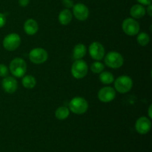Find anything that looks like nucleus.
Masks as SVG:
<instances>
[{
	"label": "nucleus",
	"instance_id": "nucleus-5",
	"mask_svg": "<svg viewBox=\"0 0 152 152\" xmlns=\"http://www.w3.org/2000/svg\"><path fill=\"white\" fill-rule=\"evenodd\" d=\"M124 59L120 53L111 51L105 57V63L108 67L111 68H119L123 66Z\"/></svg>",
	"mask_w": 152,
	"mask_h": 152
},
{
	"label": "nucleus",
	"instance_id": "nucleus-22",
	"mask_svg": "<svg viewBox=\"0 0 152 152\" xmlns=\"http://www.w3.org/2000/svg\"><path fill=\"white\" fill-rule=\"evenodd\" d=\"M104 68H105V66L102 62H95L91 66V70L92 72L95 73V74H99V73L102 72Z\"/></svg>",
	"mask_w": 152,
	"mask_h": 152
},
{
	"label": "nucleus",
	"instance_id": "nucleus-17",
	"mask_svg": "<svg viewBox=\"0 0 152 152\" xmlns=\"http://www.w3.org/2000/svg\"><path fill=\"white\" fill-rule=\"evenodd\" d=\"M86 54V47L85 45L80 44L77 45L74 47L73 50V57L75 59H82Z\"/></svg>",
	"mask_w": 152,
	"mask_h": 152
},
{
	"label": "nucleus",
	"instance_id": "nucleus-11",
	"mask_svg": "<svg viewBox=\"0 0 152 152\" xmlns=\"http://www.w3.org/2000/svg\"><path fill=\"white\" fill-rule=\"evenodd\" d=\"M151 120L145 117H141L137 120L135 124V129L137 132L140 134H145L151 130Z\"/></svg>",
	"mask_w": 152,
	"mask_h": 152
},
{
	"label": "nucleus",
	"instance_id": "nucleus-26",
	"mask_svg": "<svg viewBox=\"0 0 152 152\" xmlns=\"http://www.w3.org/2000/svg\"><path fill=\"white\" fill-rule=\"evenodd\" d=\"M30 2V0H19V4L21 7H26Z\"/></svg>",
	"mask_w": 152,
	"mask_h": 152
},
{
	"label": "nucleus",
	"instance_id": "nucleus-20",
	"mask_svg": "<svg viewBox=\"0 0 152 152\" xmlns=\"http://www.w3.org/2000/svg\"><path fill=\"white\" fill-rule=\"evenodd\" d=\"M99 80L103 84H111L114 82V78L113 74L111 72L108 71H104V72H101L100 75H99Z\"/></svg>",
	"mask_w": 152,
	"mask_h": 152
},
{
	"label": "nucleus",
	"instance_id": "nucleus-8",
	"mask_svg": "<svg viewBox=\"0 0 152 152\" xmlns=\"http://www.w3.org/2000/svg\"><path fill=\"white\" fill-rule=\"evenodd\" d=\"M48 55L45 49L41 48H34L30 51L29 59L34 64H42L48 59Z\"/></svg>",
	"mask_w": 152,
	"mask_h": 152
},
{
	"label": "nucleus",
	"instance_id": "nucleus-21",
	"mask_svg": "<svg viewBox=\"0 0 152 152\" xmlns=\"http://www.w3.org/2000/svg\"><path fill=\"white\" fill-rule=\"evenodd\" d=\"M137 40L138 44L140 45L141 46H146L150 42V37L146 33L142 32L138 34Z\"/></svg>",
	"mask_w": 152,
	"mask_h": 152
},
{
	"label": "nucleus",
	"instance_id": "nucleus-12",
	"mask_svg": "<svg viewBox=\"0 0 152 152\" xmlns=\"http://www.w3.org/2000/svg\"><path fill=\"white\" fill-rule=\"evenodd\" d=\"M116 96V91L111 87H104L98 92V98L102 102H109L114 99Z\"/></svg>",
	"mask_w": 152,
	"mask_h": 152
},
{
	"label": "nucleus",
	"instance_id": "nucleus-15",
	"mask_svg": "<svg viewBox=\"0 0 152 152\" xmlns=\"http://www.w3.org/2000/svg\"><path fill=\"white\" fill-rule=\"evenodd\" d=\"M130 14L134 19H140L145 14V9L142 4H134L130 10Z\"/></svg>",
	"mask_w": 152,
	"mask_h": 152
},
{
	"label": "nucleus",
	"instance_id": "nucleus-1",
	"mask_svg": "<svg viewBox=\"0 0 152 152\" xmlns=\"http://www.w3.org/2000/svg\"><path fill=\"white\" fill-rule=\"evenodd\" d=\"M27 71V64L23 59L15 58L10 64V71L13 76L20 78L23 77Z\"/></svg>",
	"mask_w": 152,
	"mask_h": 152
},
{
	"label": "nucleus",
	"instance_id": "nucleus-27",
	"mask_svg": "<svg viewBox=\"0 0 152 152\" xmlns=\"http://www.w3.org/2000/svg\"><path fill=\"white\" fill-rule=\"evenodd\" d=\"M137 1L140 4H143V5H148L151 4V0H137Z\"/></svg>",
	"mask_w": 152,
	"mask_h": 152
},
{
	"label": "nucleus",
	"instance_id": "nucleus-3",
	"mask_svg": "<svg viewBox=\"0 0 152 152\" xmlns=\"http://www.w3.org/2000/svg\"><path fill=\"white\" fill-rule=\"evenodd\" d=\"M88 68L87 63L83 59H77L71 67V74L76 79H83L87 75Z\"/></svg>",
	"mask_w": 152,
	"mask_h": 152
},
{
	"label": "nucleus",
	"instance_id": "nucleus-24",
	"mask_svg": "<svg viewBox=\"0 0 152 152\" xmlns=\"http://www.w3.org/2000/svg\"><path fill=\"white\" fill-rule=\"evenodd\" d=\"M62 4H63L67 9L71 8V7H73V6L74 5L73 0H62Z\"/></svg>",
	"mask_w": 152,
	"mask_h": 152
},
{
	"label": "nucleus",
	"instance_id": "nucleus-4",
	"mask_svg": "<svg viewBox=\"0 0 152 152\" xmlns=\"http://www.w3.org/2000/svg\"><path fill=\"white\" fill-rule=\"evenodd\" d=\"M133 82L129 77L126 75L120 76L114 82V88L120 94H126L132 89Z\"/></svg>",
	"mask_w": 152,
	"mask_h": 152
},
{
	"label": "nucleus",
	"instance_id": "nucleus-2",
	"mask_svg": "<svg viewBox=\"0 0 152 152\" xmlns=\"http://www.w3.org/2000/svg\"><path fill=\"white\" fill-rule=\"evenodd\" d=\"M69 108L71 111L76 114H83L88 111V103L83 97L77 96L73 98L69 103Z\"/></svg>",
	"mask_w": 152,
	"mask_h": 152
},
{
	"label": "nucleus",
	"instance_id": "nucleus-19",
	"mask_svg": "<svg viewBox=\"0 0 152 152\" xmlns=\"http://www.w3.org/2000/svg\"><path fill=\"white\" fill-rule=\"evenodd\" d=\"M36 84H37V81L33 76L27 75L22 79V85L25 88H34L36 86Z\"/></svg>",
	"mask_w": 152,
	"mask_h": 152
},
{
	"label": "nucleus",
	"instance_id": "nucleus-16",
	"mask_svg": "<svg viewBox=\"0 0 152 152\" xmlns=\"http://www.w3.org/2000/svg\"><path fill=\"white\" fill-rule=\"evenodd\" d=\"M72 20V13L69 9L62 10L59 14V22L61 25H67Z\"/></svg>",
	"mask_w": 152,
	"mask_h": 152
},
{
	"label": "nucleus",
	"instance_id": "nucleus-23",
	"mask_svg": "<svg viewBox=\"0 0 152 152\" xmlns=\"http://www.w3.org/2000/svg\"><path fill=\"white\" fill-rule=\"evenodd\" d=\"M8 74V68L3 64H0V77H5Z\"/></svg>",
	"mask_w": 152,
	"mask_h": 152
},
{
	"label": "nucleus",
	"instance_id": "nucleus-9",
	"mask_svg": "<svg viewBox=\"0 0 152 152\" xmlns=\"http://www.w3.org/2000/svg\"><path fill=\"white\" fill-rule=\"evenodd\" d=\"M89 53L92 59L95 60H101L105 56V48L101 43L94 42L89 46Z\"/></svg>",
	"mask_w": 152,
	"mask_h": 152
},
{
	"label": "nucleus",
	"instance_id": "nucleus-25",
	"mask_svg": "<svg viewBox=\"0 0 152 152\" xmlns=\"http://www.w3.org/2000/svg\"><path fill=\"white\" fill-rule=\"evenodd\" d=\"M6 22V18L3 13H0V28H2L4 25H5Z\"/></svg>",
	"mask_w": 152,
	"mask_h": 152
},
{
	"label": "nucleus",
	"instance_id": "nucleus-6",
	"mask_svg": "<svg viewBox=\"0 0 152 152\" xmlns=\"http://www.w3.org/2000/svg\"><path fill=\"white\" fill-rule=\"evenodd\" d=\"M3 47L9 51H13L17 49L21 44V38L17 34H10L3 39Z\"/></svg>",
	"mask_w": 152,
	"mask_h": 152
},
{
	"label": "nucleus",
	"instance_id": "nucleus-18",
	"mask_svg": "<svg viewBox=\"0 0 152 152\" xmlns=\"http://www.w3.org/2000/svg\"><path fill=\"white\" fill-rule=\"evenodd\" d=\"M69 114V109L67 107L61 106L56 109V112H55V116H56V117L58 120H63L68 118Z\"/></svg>",
	"mask_w": 152,
	"mask_h": 152
},
{
	"label": "nucleus",
	"instance_id": "nucleus-29",
	"mask_svg": "<svg viewBox=\"0 0 152 152\" xmlns=\"http://www.w3.org/2000/svg\"><path fill=\"white\" fill-rule=\"evenodd\" d=\"M151 108H152V106H151V105H150L149 108H148V117H149L150 118H152V115H151Z\"/></svg>",
	"mask_w": 152,
	"mask_h": 152
},
{
	"label": "nucleus",
	"instance_id": "nucleus-28",
	"mask_svg": "<svg viewBox=\"0 0 152 152\" xmlns=\"http://www.w3.org/2000/svg\"><path fill=\"white\" fill-rule=\"evenodd\" d=\"M147 13L149 15V16H152V5L151 4H148V7H147Z\"/></svg>",
	"mask_w": 152,
	"mask_h": 152
},
{
	"label": "nucleus",
	"instance_id": "nucleus-7",
	"mask_svg": "<svg viewBox=\"0 0 152 152\" xmlns=\"http://www.w3.org/2000/svg\"><path fill=\"white\" fill-rule=\"evenodd\" d=\"M123 31L129 36H135L140 32V24L134 19L128 18L125 19L122 25Z\"/></svg>",
	"mask_w": 152,
	"mask_h": 152
},
{
	"label": "nucleus",
	"instance_id": "nucleus-13",
	"mask_svg": "<svg viewBox=\"0 0 152 152\" xmlns=\"http://www.w3.org/2000/svg\"><path fill=\"white\" fill-rule=\"evenodd\" d=\"M1 86L5 92L8 94H13L16 91L18 83L16 79L12 77H5L1 82Z\"/></svg>",
	"mask_w": 152,
	"mask_h": 152
},
{
	"label": "nucleus",
	"instance_id": "nucleus-10",
	"mask_svg": "<svg viewBox=\"0 0 152 152\" xmlns=\"http://www.w3.org/2000/svg\"><path fill=\"white\" fill-rule=\"evenodd\" d=\"M73 13L80 21H85L89 16V10L86 5L82 3H77L73 6Z\"/></svg>",
	"mask_w": 152,
	"mask_h": 152
},
{
	"label": "nucleus",
	"instance_id": "nucleus-14",
	"mask_svg": "<svg viewBox=\"0 0 152 152\" xmlns=\"http://www.w3.org/2000/svg\"><path fill=\"white\" fill-rule=\"evenodd\" d=\"M24 30H25V33L30 36L37 34L39 30V25L37 21L33 19H28L24 25Z\"/></svg>",
	"mask_w": 152,
	"mask_h": 152
}]
</instances>
